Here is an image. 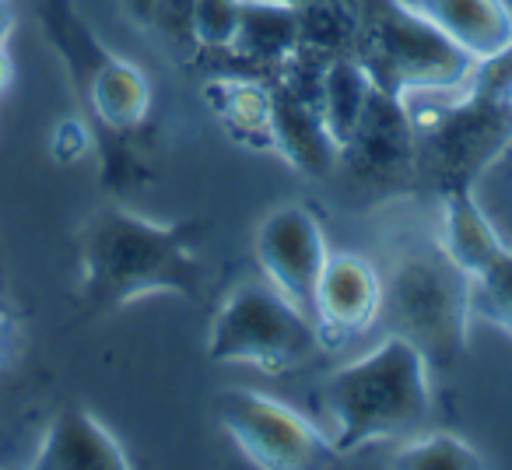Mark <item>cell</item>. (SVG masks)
<instances>
[{"label":"cell","instance_id":"11","mask_svg":"<svg viewBox=\"0 0 512 470\" xmlns=\"http://www.w3.org/2000/svg\"><path fill=\"white\" fill-rule=\"evenodd\" d=\"M299 50V11L281 0H242V18L235 39L218 53L225 64L214 74H246L274 81L292 53Z\"/></svg>","mask_w":512,"mask_h":470},{"label":"cell","instance_id":"24","mask_svg":"<svg viewBox=\"0 0 512 470\" xmlns=\"http://www.w3.org/2000/svg\"><path fill=\"white\" fill-rule=\"evenodd\" d=\"M11 32H15V8L11 0H0V46H8Z\"/></svg>","mask_w":512,"mask_h":470},{"label":"cell","instance_id":"5","mask_svg":"<svg viewBox=\"0 0 512 470\" xmlns=\"http://www.w3.org/2000/svg\"><path fill=\"white\" fill-rule=\"evenodd\" d=\"M512 144V50L477 64L470 92L418 130V169L439 193L474 190V179Z\"/></svg>","mask_w":512,"mask_h":470},{"label":"cell","instance_id":"10","mask_svg":"<svg viewBox=\"0 0 512 470\" xmlns=\"http://www.w3.org/2000/svg\"><path fill=\"white\" fill-rule=\"evenodd\" d=\"M383 278L358 253H330L313 292V323L323 344H344L376 327Z\"/></svg>","mask_w":512,"mask_h":470},{"label":"cell","instance_id":"25","mask_svg":"<svg viewBox=\"0 0 512 470\" xmlns=\"http://www.w3.org/2000/svg\"><path fill=\"white\" fill-rule=\"evenodd\" d=\"M11 81H15V60H11L8 46H0V95L8 92Z\"/></svg>","mask_w":512,"mask_h":470},{"label":"cell","instance_id":"1","mask_svg":"<svg viewBox=\"0 0 512 470\" xmlns=\"http://www.w3.org/2000/svg\"><path fill=\"white\" fill-rule=\"evenodd\" d=\"M200 221H151L127 207H102L81 228V299L109 313L155 292L197 302L204 295V264L197 243Z\"/></svg>","mask_w":512,"mask_h":470},{"label":"cell","instance_id":"19","mask_svg":"<svg viewBox=\"0 0 512 470\" xmlns=\"http://www.w3.org/2000/svg\"><path fill=\"white\" fill-rule=\"evenodd\" d=\"M242 18V0H190L186 32L200 53H218L235 39Z\"/></svg>","mask_w":512,"mask_h":470},{"label":"cell","instance_id":"20","mask_svg":"<svg viewBox=\"0 0 512 470\" xmlns=\"http://www.w3.org/2000/svg\"><path fill=\"white\" fill-rule=\"evenodd\" d=\"M474 285V309H481L488 320L512 330V250L502 246L481 271L470 278Z\"/></svg>","mask_w":512,"mask_h":470},{"label":"cell","instance_id":"22","mask_svg":"<svg viewBox=\"0 0 512 470\" xmlns=\"http://www.w3.org/2000/svg\"><path fill=\"white\" fill-rule=\"evenodd\" d=\"M123 11H127L130 18H134L137 25H151L155 22V8H158V0H120Z\"/></svg>","mask_w":512,"mask_h":470},{"label":"cell","instance_id":"8","mask_svg":"<svg viewBox=\"0 0 512 470\" xmlns=\"http://www.w3.org/2000/svg\"><path fill=\"white\" fill-rule=\"evenodd\" d=\"M341 162L365 190H397L411 183L418 169V130L404 99L372 88L355 130L341 144Z\"/></svg>","mask_w":512,"mask_h":470},{"label":"cell","instance_id":"18","mask_svg":"<svg viewBox=\"0 0 512 470\" xmlns=\"http://www.w3.org/2000/svg\"><path fill=\"white\" fill-rule=\"evenodd\" d=\"M393 467H414V470H481L484 456L470 442L456 439L449 432L432 435H407L404 446L390 456Z\"/></svg>","mask_w":512,"mask_h":470},{"label":"cell","instance_id":"21","mask_svg":"<svg viewBox=\"0 0 512 470\" xmlns=\"http://www.w3.org/2000/svg\"><path fill=\"white\" fill-rule=\"evenodd\" d=\"M50 148L60 162H78V158L92 148V137H88V127L81 120H64L57 130H53Z\"/></svg>","mask_w":512,"mask_h":470},{"label":"cell","instance_id":"26","mask_svg":"<svg viewBox=\"0 0 512 470\" xmlns=\"http://www.w3.org/2000/svg\"><path fill=\"white\" fill-rule=\"evenodd\" d=\"M281 4H292V8H302V4H313V0H281Z\"/></svg>","mask_w":512,"mask_h":470},{"label":"cell","instance_id":"23","mask_svg":"<svg viewBox=\"0 0 512 470\" xmlns=\"http://www.w3.org/2000/svg\"><path fill=\"white\" fill-rule=\"evenodd\" d=\"M11 341H15V320L4 306H0V365L8 362V351H11Z\"/></svg>","mask_w":512,"mask_h":470},{"label":"cell","instance_id":"3","mask_svg":"<svg viewBox=\"0 0 512 470\" xmlns=\"http://www.w3.org/2000/svg\"><path fill=\"white\" fill-rule=\"evenodd\" d=\"M383 278L379 320L386 334L404 337L421 351L432 372H449L467 351V323L474 313L470 274L449 257L442 239L407 243Z\"/></svg>","mask_w":512,"mask_h":470},{"label":"cell","instance_id":"17","mask_svg":"<svg viewBox=\"0 0 512 470\" xmlns=\"http://www.w3.org/2000/svg\"><path fill=\"white\" fill-rule=\"evenodd\" d=\"M369 95H372V81H369V74H365V67L358 64L351 53L330 60L327 71H323L320 102H316V109H320L323 123H327L337 148H341V144L348 141L351 130H355Z\"/></svg>","mask_w":512,"mask_h":470},{"label":"cell","instance_id":"16","mask_svg":"<svg viewBox=\"0 0 512 470\" xmlns=\"http://www.w3.org/2000/svg\"><path fill=\"white\" fill-rule=\"evenodd\" d=\"M439 197H442V246L474 278L505 243L498 239V232L484 218L481 207H477L474 190H449L439 193Z\"/></svg>","mask_w":512,"mask_h":470},{"label":"cell","instance_id":"6","mask_svg":"<svg viewBox=\"0 0 512 470\" xmlns=\"http://www.w3.org/2000/svg\"><path fill=\"white\" fill-rule=\"evenodd\" d=\"M323 351L313 316L288 302L271 281H242L225 295L207 330V358L218 365H253L288 372Z\"/></svg>","mask_w":512,"mask_h":470},{"label":"cell","instance_id":"27","mask_svg":"<svg viewBox=\"0 0 512 470\" xmlns=\"http://www.w3.org/2000/svg\"><path fill=\"white\" fill-rule=\"evenodd\" d=\"M509 8H512V0H509Z\"/></svg>","mask_w":512,"mask_h":470},{"label":"cell","instance_id":"15","mask_svg":"<svg viewBox=\"0 0 512 470\" xmlns=\"http://www.w3.org/2000/svg\"><path fill=\"white\" fill-rule=\"evenodd\" d=\"M200 99L235 144L274 151L271 81L246 78V74H211V81L200 88Z\"/></svg>","mask_w":512,"mask_h":470},{"label":"cell","instance_id":"4","mask_svg":"<svg viewBox=\"0 0 512 470\" xmlns=\"http://www.w3.org/2000/svg\"><path fill=\"white\" fill-rule=\"evenodd\" d=\"M351 57L365 67L372 88L397 99L460 88L477 71V60L435 29L411 0H358Z\"/></svg>","mask_w":512,"mask_h":470},{"label":"cell","instance_id":"7","mask_svg":"<svg viewBox=\"0 0 512 470\" xmlns=\"http://www.w3.org/2000/svg\"><path fill=\"white\" fill-rule=\"evenodd\" d=\"M218 421L228 439L267 470H316L341 463L330 435L281 400L256 390H228L218 397Z\"/></svg>","mask_w":512,"mask_h":470},{"label":"cell","instance_id":"12","mask_svg":"<svg viewBox=\"0 0 512 470\" xmlns=\"http://www.w3.org/2000/svg\"><path fill=\"white\" fill-rule=\"evenodd\" d=\"M271 130L274 151L302 176L323 179L341 162V148L330 137L320 109L281 81H271Z\"/></svg>","mask_w":512,"mask_h":470},{"label":"cell","instance_id":"2","mask_svg":"<svg viewBox=\"0 0 512 470\" xmlns=\"http://www.w3.org/2000/svg\"><path fill=\"white\" fill-rule=\"evenodd\" d=\"M320 404L341 456L372 442L407 439L432 407V369L414 344L386 334L369 355L330 372Z\"/></svg>","mask_w":512,"mask_h":470},{"label":"cell","instance_id":"13","mask_svg":"<svg viewBox=\"0 0 512 470\" xmlns=\"http://www.w3.org/2000/svg\"><path fill=\"white\" fill-rule=\"evenodd\" d=\"M39 470H120L130 467L123 442L85 407H67L50 421L39 453L32 460Z\"/></svg>","mask_w":512,"mask_h":470},{"label":"cell","instance_id":"14","mask_svg":"<svg viewBox=\"0 0 512 470\" xmlns=\"http://www.w3.org/2000/svg\"><path fill=\"white\" fill-rule=\"evenodd\" d=\"M411 4L477 64L512 50L509 0H411Z\"/></svg>","mask_w":512,"mask_h":470},{"label":"cell","instance_id":"9","mask_svg":"<svg viewBox=\"0 0 512 470\" xmlns=\"http://www.w3.org/2000/svg\"><path fill=\"white\" fill-rule=\"evenodd\" d=\"M253 250H256V264H260L264 278L271 281L288 302H295V306L313 316L316 281H320L323 264H327V257H330L327 235H323L316 214L302 204L274 207V211L260 221V228H256Z\"/></svg>","mask_w":512,"mask_h":470}]
</instances>
